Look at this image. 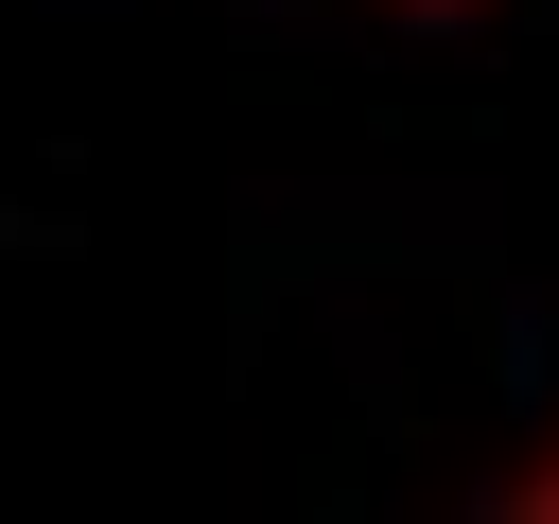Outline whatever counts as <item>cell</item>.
<instances>
[{
	"mask_svg": "<svg viewBox=\"0 0 559 524\" xmlns=\"http://www.w3.org/2000/svg\"><path fill=\"white\" fill-rule=\"evenodd\" d=\"M384 17H472V0H384Z\"/></svg>",
	"mask_w": 559,
	"mask_h": 524,
	"instance_id": "obj_2",
	"label": "cell"
},
{
	"mask_svg": "<svg viewBox=\"0 0 559 524\" xmlns=\"http://www.w3.org/2000/svg\"><path fill=\"white\" fill-rule=\"evenodd\" d=\"M489 507H524V524H559V437H542V454H507V472H489Z\"/></svg>",
	"mask_w": 559,
	"mask_h": 524,
	"instance_id": "obj_1",
	"label": "cell"
}]
</instances>
